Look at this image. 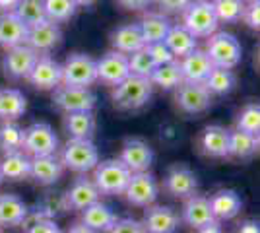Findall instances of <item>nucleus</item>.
<instances>
[{"label": "nucleus", "instance_id": "obj_55", "mask_svg": "<svg viewBox=\"0 0 260 233\" xmlns=\"http://www.w3.org/2000/svg\"><path fill=\"white\" fill-rule=\"evenodd\" d=\"M0 233H4V231H2V229H0Z\"/></svg>", "mask_w": 260, "mask_h": 233}, {"label": "nucleus", "instance_id": "obj_12", "mask_svg": "<svg viewBox=\"0 0 260 233\" xmlns=\"http://www.w3.org/2000/svg\"><path fill=\"white\" fill-rule=\"evenodd\" d=\"M37 53L29 49L27 45H20L8 49L2 56V72L10 80H27L31 74L33 66L37 62Z\"/></svg>", "mask_w": 260, "mask_h": 233}, {"label": "nucleus", "instance_id": "obj_27", "mask_svg": "<svg viewBox=\"0 0 260 233\" xmlns=\"http://www.w3.org/2000/svg\"><path fill=\"white\" fill-rule=\"evenodd\" d=\"M27 220V204L18 194H0V229L16 227Z\"/></svg>", "mask_w": 260, "mask_h": 233}, {"label": "nucleus", "instance_id": "obj_52", "mask_svg": "<svg viewBox=\"0 0 260 233\" xmlns=\"http://www.w3.org/2000/svg\"><path fill=\"white\" fill-rule=\"evenodd\" d=\"M98 0H74V4L76 6H91V4H95Z\"/></svg>", "mask_w": 260, "mask_h": 233}, {"label": "nucleus", "instance_id": "obj_45", "mask_svg": "<svg viewBox=\"0 0 260 233\" xmlns=\"http://www.w3.org/2000/svg\"><path fill=\"white\" fill-rule=\"evenodd\" d=\"M23 233H62V229L54 220H37L31 225H27V229Z\"/></svg>", "mask_w": 260, "mask_h": 233}, {"label": "nucleus", "instance_id": "obj_34", "mask_svg": "<svg viewBox=\"0 0 260 233\" xmlns=\"http://www.w3.org/2000/svg\"><path fill=\"white\" fill-rule=\"evenodd\" d=\"M202 86L210 91V95H228L237 86V76L228 68H212Z\"/></svg>", "mask_w": 260, "mask_h": 233}, {"label": "nucleus", "instance_id": "obj_6", "mask_svg": "<svg viewBox=\"0 0 260 233\" xmlns=\"http://www.w3.org/2000/svg\"><path fill=\"white\" fill-rule=\"evenodd\" d=\"M62 66V86L70 88H87L98 82L95 58L86 53H72Z\"/></svg>", "mask_w": 260, "mask_h": 233}, {"label": "nucleus", "instance_id": "obj_23", "mask_svg": "<svg viewBox=\"0 0 260 233\" xmlns=\"http://www.w3.org/2000/svg\"><path fill=\"white\" fill-rule=\"evenodd\" d=\"M27 29L29 27L14 12H2L0 14V47L8 51L14 47L25 45Z\"/></svg>", "mask_w": 260, "mask_h": 233}, {"label": "nucleus", "instance_id": "obj_40", "mask_svg": "<svg viewBox=\"0 0 260 233\" xmlns=\"http://www.w3.org/2000/svg\"><path fill=\"white\" fill-rule=\"evenodd\" d=\"M237 130L249 132L258 136L260 130V105L258 103H249L245 105L237 115Z\"/></svg>", "mask_w": 260, "mask_h": 233}, {"label": "nucleus", "instance_id": "obj_39", "mask_svg": "<svg viewBox=\"0 0 260 233\" xmlns=\"http://www.w3.org/2000/svg\"><path fill=\"white\" fill-rule=\"evenodd\" d=\"M214 14H216L217 22L223 23H235L241 20L245 4L241 0H214Z\"/></svg>", "mask_w": 260, "mask_h": 233}, {"label": "nucleus", "instance_id": "obj_38", "mask_svg": "<svg viewBox=\"0 0 260 233\" xmlns=\"http://www.w3.org/2000/svg\"><path fill=\"white\" fill-rule=\"evenodd\" d=\"M43 8L47 20L54 23L68 22L70 18H74L78 10L74 0H43Z\"/></svg>", "mask_w": 260, "mask_h": 233}, {"label": "nucleus", "instance_id": "obj_1", "mask_svg": "<svg viewBox=\"0 0 260 233\" xmlns=\"http://www.w3.org/2000/svg\"><path fill=\"white\" fill-rule=\"evenodd\" d=\"M153 95V86L148 78L132 76L124 78L111 91L113 105L120 111H136L146 107Z\"/></svg>", "mask_w": 260, "mask_h": 233}, {"label": "nucleus", "instance_id": "obj_35", "mask_svg": "<svg viewBox=\"0 0 260 233\" xmlns=\"http://www.w3.org/2000/svg\"><path fill=\"white\" fill-rule=\"evenodd\" d=\"M150 82H152V86H157L163 91H175L183 84L179 62L173 60V62H167V64H161V66H155V70L150 76Z\"/></svg>", "mask_w": 260, "mask_h": 233}, {"label": "nucleus", "instance_id": "obj_43", "mask_svg": "<svg viewBox=\"0 0 260 233\" xmlns=\"http://www.w3.org/2000/svg\"><path fill=\"white\" fill-rule=\"evenodd\" d=\"M107 233H146L142 223L138 220H132V218H119L117 223L109 229Z\"/></svg>", "mask_w": 260, "mask_h": 233}, {"label": "nucleus", "instance_id": "obj_9", "mask_svg": "<svg viewBox=\"0 0 260 233\" xmlns=\"http://www.w3.org/2000/svg\"><path fill=\"white\" fill-rule=\"evenodd\" d=\"M155 154L153 148L144 138H126L122 142L119 154V161L128 169L130 173H144L152 167Z\"/></svg>", "mask_w": 260, "mask_h": 233}, {"label": "nucleus", "instance_id": "obj_11", "mask_svg": "<svg viewBox=\"0 0 260 233\" xmlns=\"http://www.w3.org/2000/svg\"><path fill=\"white\" fill-rule=\"evenodd\" d=\"M175 103L186 115H202L212 107V95L202 84L183 82L175 89Z\"/></svg>", "mask_w": 260, "mask_h": 233}, {"label": "nucleus", "instance_id": "obj_20", "mask_svg": "<svg viewBox=\"0 0 260 233\" xmlns=\"http://www.w3.org/2000/svg\"><path fill=\"white\" fill-rule=\"evenodd\" d=\"M188 227L192 229H200L208 223H214V214H212V208H210V202H208L206 196L202 194H192L184 200L183 210H181V216H179Z\"/></svg>", "mask_w": 260, "mask_h": 233}, {"label": "nucleus", "instance_id": "obj_7", "mask_svg": "<svg viewBox=\"0 0 260 233\" xmlns=\"http://www.w3.org/2000/svg\"><path fill=\"white\" fill-rule=\"evenodd\" d=\"M23 154L31 157L54 155L58 150V136L49 122H33L23 128Z\"/></svg>", "mask_w": 260, "mask_h": 233}, {"label": "nucleus", "instance_id": "obj_53", "mask_svg": "<svg viewBox=\"0 0 260 233\" xmlns=\"http://www.w3.org/2000/svg\"><path fill=\"white\" fill-rule=\"evenodd\" d=\"M243 4H250V2H256V0H241Z\"/></svg>", "mask_w": 260, "mask_h": 233}, {"label": "nucleus", "instance_id": "obj_48", "mask_svg": "<svg viewBox=\"0 0 260 233\" xmlns=\"http://www.w3.org/2000/svg\"><path fill=\"white\" fill-rule=\"evenodd\" d=\"M237 233H260V227L256 222H252V220H249V222L241 223V227H239Z\"/></svg>", "mask_w": 260, "mask_h": 233}, {"label": "nucleus", "instance_id": "obj_37", "mask_svg": "<svg viewBox=\"0 0 260 233\" xmlns=\"http://www.w3.org/2000/svg\"><path fill=\"white\" fill-rule=\"evenodd\" d=\"M14 14L22 20L27 27L37 25L47 20L43 8V0H20L18 6L14 8Z\"/></svg>", "mask_w": 260, "mask_h": 233}, {"label": "nucleus", "instance_id": "obj_33", "mask_svg": "<svg viewBox=\"0 0 260 233\" xmlns=\"http://www.w3.org/2000/svg\"><path fill=\"white\" fill-rule=\"evenodd\" d=\"M258 150V136L243 130H229V157H237V159H249L256 154Z\"/></svg>", "mask_w": 260, "mask_h": 233}, {"label": "nucleus", "instance_id": "obj_46", "mask_svg": "<svg viewBox=\"0 0 260 233\" xmlns=\"http://www.w3.org/2000/svg\"><path fill=\"white\" fill-rule=\"evenodd\" d=\"M159 4V8L165 12H181L183 14L184 8L192 2V0H153Z\"/></svg>", "mask_w": 260, "mask_h": 233}, {"label": "nucleus", "instance_id": "obj_2", "mask_svg": "<svg viewBox=\"0 0 260 233\" xmlns=\"http://www.w3.org/2000/svg\"><path fill=\"white\" fill-rule=\"evenodd\" d=\"M214 68H228L233 70L241 62L243 49L235 35L225 31H216L208 37L206 51H204Z\"/></svg>", "mask_w": 260, "mask_h": 233}, {"label": "nucleus", "instance_id": "obj_51", "mask_svg": "<svg viewBox=\"0 0 260 233\" xmlns=\"http://www.w3.org/2000/svg\"><path fill=\"white\" fill-rule=\"evenodd\" d=\"M20 0H0V12H14Z\"/></svg>", "mask_w": 260, "mask_h": 233}, {"label": "nucleus", "instance_id": "obj_16", "mask_svg": "<svg viewBox=\"0 0 260 233\" xmlns=\"http://www.w3.org/2000/svg\"><path fill=\"white\" fill-rule=\"evenodd\" d=\"M95 70H98L99 82L115 88L124 78L130 76L128 56L119 53V51H109L99 60H95Z\"/></svg>", "mask_w": 260, "mask_h": 233}, {"label": "nucleus", "instance_id": "obj_36", "mask_svg": "<svg viewBox=\"0 0 260 233\" xmlns=\"http://www.w3.org/2000/svg\"><path fill=\"white\" fill-rule=\"evenodd\" d=\"M23 146V128L18 122H2L0 126V152L14 154V152H22Z\"/></svg>", "mask_w": 260, "mask_h": 233}, {"label": "nucleus", "instance_id": "obj_22", "mask_svg": "<svg viewBox=\"0 0 260 233\" xmlns=\"http://www.w3.org/2000/svg\"><path fill=\"white\" fill-rule=\"evenodd\" d=\"M109 41H111L113 51H119L126 56L132 53H138L146 47L138 23H124V25L115 27L109 35Z\"/></svg>", "mask_w": 260, "mask_h": 233}, {"label": "nucleus", "instance_id": "obj_31", "mask_svg": "<svg viewBox=\"0 0 260 233\" xmlns=\"http://www.w3.org/2000/svg\"><path fill=\"white\" fill-rule=\"evenodd\" d=\"M31 173V157L25 155L23 152H14L6 154L0 159V175L2 181H23L29 177Z\"/></svg>", "mask_w": 260, "mask_h": 233}, {"label": "nucleus", "instance_id": "obj_29", "mask_svg": "<svg viewBox=\"0 0 260 233\" xmlns=\"http://www.w3.org/2000/svg\"><path fill=\"white\" fill-rule=\"evenodd\" d=\"M27 109V99L20 89L0 88V119L4 122H16Z\"/></svg>", "mask_w": 260, "mask_h": 233}, {"label": "nucleus", "instance_id": "obj_8", "mask_svg": "<svg viewBox=\"0 0 260 233\" xmlns=\"http://www.w3.org/2000/svg\"><path fill=\"white\" fill-rule=\"evenodd\" d=\"M53 101L60 111L68 115V113L93 111L98 97L87 88H70L60 84L56 89H53Z\"/></svg>", "mask_w": 260, "mask_h": 233}, {"label": "nucleus", "instance_id": "obj_10", "mask_svg": "<svg viewBox=\"0 0 260 233\" xmlns=\"http://www.w3.org/2000/svg\"><path fill=\"white\" fill-rule=\"evenodd\" d=\"M159 194V185L152 173L144 171V173H132L126 189L122 192V196L126 198L128 204L132 206H140V208H148L152 206L155 198Z\"/></svg>", "mask_w": 260, "mask_h": 233}, {"label": "nucleus", "instance_id": "obj_54", "mask_svg": "<svg viewBox=\"0 0 260 233\" xmlns=\"http://www.w3.org/2000/svg\"><path fill=\"white\" fill-rule=\"evenodd\" d=\"M0 185H2V175H0Z\"/></svg>", "mask_w": 260, "mask_h": 233}, {"label": "nucleus", "instance_id": "obj_47", "mask_svg": "<svg viewBox=\"0 0 260 233\" xmlns=\"http://www.w3.org/2000/svg\"><path fill=\"white\" fill-rule=\"evenodd\" d=\"M153 0H117V4L122 6L124 10H134V12H140L146 10Z\"/></svg>", "mask_w": 260, "mask_h": 233}, {"label": "nucleus", "instance_id": "obj_32", "mask_svg": "<svg viewBox=\"0 0 260 233\" xmlns=\"http://www.w3.org/2000/svg\"><path fill=\"white\" fill-rule=\"evenodd\" d=\"M163 43L171 51V55H173L177 60L183 58L184 55H188V53H192L194 49H198V47H196V37L188 34L181 23H175V25L169 27V31L165 35Z\"/></svg>", "mask_w": 260, "mask_h": 233}, {"label": "nucleus", "instance_id": "obj_24", "mask_svg": "<svg viewBox=\"0 0 260 233\" xmlns=\"http://www.w3.org/2000/svg\"><path fill=\"white\" fill-rule=\"evenodd\" d=\"M208 202H210V208H212V214H214V220H216V222L233 220L239 212H241V206H243L241 196L231 189L216 190V192L208 198Z\"/></svg>", "mask_w": 260, "mask_h": 233}, {"label": "nucleus", "instance_id": "obj_44", "mask_svg": "<svg viewBox=\"0 0 260 233\" xmlns=\"http://www.w3.org/2000/svg\"><path fill=\"white\" fill-rule=\"evenodd\" d=\"M241 20L249 25L250 29H258L260 27V2H250V4H245V10H243V16Z\"/></svg>", "mask_w": 260, "mask_h": 233}, {"label": "nucleus", "instance_id": "obj_3", "mask_svg": "<svg viewBox=\"0 0 260 233\" xmlns=\"http://www.w3.org/2000/svg\"><path fill=\"white\" fill-rule=\"evenodd\" d=\"M130 175L132 173L120 163L119 159H105V161H99L95 165L91 181L101 194L115 196V194L124 192L130 181Z\"/></svg>", "mask_w": 260, "mask_h": 233}, {"label": "nucleus", "instance_id": "obj_15", "mask_svg": "<svg viewBox=\"0 0 260 233\" xmlns=\"http://www.w3.org/2000/svg\"><path fill=\"white\" fill-rule=\"evenodd\" d=\"M60 41H62V29L58 27V23L45 20L27 29L25 45L33 49L37 55H49L54 47L60 45Z\"/></svg>", "mask_w": 260, "mask_h": 233}, {"label": "nucleus", "instance_id": "obj_30", "mask_svg": "<svg viewBox=\"0 0 260 233\" xmlns=\"http://www.w3.org/2000/svg\"><path fill=\"white\" fill-rule=\"evenodd\" d=\"M138 27H140L142 39L146 45L152 43H161L165 39V35L171 27V22L163 16V14H157V12H148L144 14L140 22H138Z\"/></svg>", "mask_w": 260, "mask_h": 233}, {"label": "nucleus", "instance_id": "obj_4", "mask_svg": "<svg viewBox=\"0 0 260 233\" xmlns=\"http://www.w3.org/2000/svg\"><path fill=\"white\" fill-rule=\"evenodd\" d=\"M183 25L184 29L190 35L198 37H210L216 34L217 22L216 14H214V6L210 0H192L183 12Z\"/></svg>", "mask_w": 260, "mask_h": 233}, {"label": "nucleus", "instance_id": "obj_14", "mask_svg": "<svg viewBox=\"0 0 260 233\" xmlns=\"http://www.w3.org/2000/svg\"><path fill=\"white\" fill-rule=\"evenodd\" d=\"M29 84L39 91H51L62 84V66L51 55H39L29 74Z\"/></svg>", "mask_w": 260, "mask_h": 233}, {"label": "nucleus", "instance_id": "obj_21", "mask_svg": "<svg viewBox=\"0 0 260 233\" xmlns=\"http://www.w3.org/2000/svg\"><path fill=\"white\" fill-rule=\"evenodd\" d=\"M64 200H66V206L82 212L84 208H87V206L99 202V200H101V192H99L98 187L93 185L91 179L86 177V175H82V177H78L76 181L70 185V189L66 190Z\"/></svg>", "mask_w": 260, "mask_h": 233}, {"label": "nucleus", "instance_id": "obj_50", "mask_svg": "<svg viewBox=\"0 0 260 233\" xmlns=\"http://www.w3.org/2000/svg\"><path fill=\"white\" fill-rule=\"evenodd\" d=\"M196 233H223V229H221L219 222H214L204 225V227H200V229H196Z\"/></svg>", "mask_w": 260, "mask_h": 233}, {"label": "nucleus", "instance_id": "obj_28", "mask_svg": "<svg viewBox=\"0 0 260 233\" xmlns=\"http://www.w3.org/2000/svg\"><path fill=\"white\" fill-rule=\"evenodd\" d=\"M64 130L70 140H91L95 132V117L93 111L68 113L64 115Z\"/></svg>", "mask_w": 260, "mask_h": 233}, {"label": "nucleus", "instance_id": "obj_18", "mask_svg": "<svg viewBox=\"0 0 260 233\" xmlns=\"http://www.w3.org/2000/svg\"><path fill=\"white\" fill-rule=\"evenodd\" d=\"M198 148L206 157L214 159L229 157V130L219 124H210L198 136Z\"/></svg>", "mask_w": 260, "mask_h": 233}, {"label": "nucleus", "instance_id": "obj_41", "mask_svg": "<svg viewBox=\"0 0 260 233\" xmlns=\"http://www.w3.org/2000/svg\"><path fill=\"white\" fill-rule=\"evenodd\" d=\"M128 70L132 76H140L150 80L152 72L155 70V64H153V60L150 58V55L146 53V49H142L138 53L128 55Z\"/></svg>", "mask_w": 260, "mask_h": 233}, {"label": "nucleus", "instance_id": "obj_25", "mask_svg": "<svg viewBox=\"0 0 260 233\" xmlns=\"http://www.w3.org/2000/svg\"><path fill=\"white\" fill-rule=\"evenodd\" d=\"M64 167L60 163V157L54 155H41V157H31V173L29 177L37 183V185H54L58 179L62 177Z\"/></svg>", "mask_w": 260, "mask_h": 233}, {"label": "nucleus", "instance_id": "obj_13", "mask_svg": "<svg viewBox=\"0 0 260 233\" xmlns=\"http://www.w3.org/2000/svg\"><path fill=\"white\" fill-rule=\"evenodd\" d=\"M163 189L167 194H171L175 198H188L196 194L198 190V177L196 173L184 163H175L169 167L167 175L163 179Z\"/></svg>", "mask_w": 260, "mask_h": 233}, {"label": "nucleus", "instance_id": "obj_19", "mask_svg": "<svg viewBox=\"0 0 260 233\" xmlns=\"http://www.w3.org/2000/svg\"><path fill=\"white\" fill-rule=\"evenodd\" d=\"M177 62H179V68H181L183 82H188V84H204V80L214 68L208 55L202 49H194L192 53L184 55Z\"/></svg>", "mask_w": 260, "mask_h": 233}, {"label": "nucleus", "instance_id": "obj_42", "mask_svg": "<svg viewBox=\"0 0 260 233\" xmlns=\"http://www.w3.org/2000/svg\"><path fill=\"white\" fill-rule=\"evenodd\" d=\"M146 49V53L150 55V58L153 60V64L155 66H161V64H167V62H173L177 60L173 55H171V51L165 47V43H152V45H146L144 47Z\"/></svg>", "mask_w": 260, "mask_h": 233}, {"label": "nucleus", "instance_id": "obj_5", "mask_svg": "<svg viewBox=\"0 0 260 233\" xmlns=\"http://www.w3.org/2000/svg\"><path fill=\"white\" fill-rule=\"evenodd\" d=\"M60 163L64 169H70L74 173H89L99 163L98 146L91 140H70L62 148Z\"/></svg>", "mask_w": 260, "mask_h": 233}, {"label": "nucleus", "instance_id": "obj_26", "mask_svg": "<svg viewBox=\"0 0 260 233\" xmlns=\"http://www.w3.org/2000/svg\"><path fill=\"white\" fill-rule=\"evenodd\" d=\"M117 220H119L117 214L111 210L107 204H103L101 200L80 212V222L95 233H107L117 223Z\"/></svg>", "mask_w": 260, "mask_h": 233}, {"label": "nucleus", "instance_id": "obj_17", "mask_svg": "<svg viewBox=\"0 0 260 233\" xmlns=\"http://www.w3.org/2000/svg\"><path fill=\"white\" fill-rule=\"evenodd\" d=\"M142 227L146 233H177L181 218L169 206H148L144 212Z\"/></svg>", "mask_w": 260, "mask_h": 233}, {"label": "nucleus", "instance_id": "obj_49", "mask_svg": "<svg viewBox=\"0 0 260 233\" xmlns=\"http://www.w3.org/2000/svg\"><path fill=\"white\" fill-rule=\"evenodd\" d=\"M62 233H95V231H91V229H89L87 225H84L82 222H76V223H72V225Z\"/></svg>", "mask_w": 260, "mask_h": 233}]
</instances>
